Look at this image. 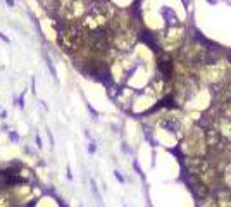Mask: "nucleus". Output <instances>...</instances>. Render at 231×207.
<instances>
[{
  "mask_svg": "<svg viewBox=\"0 0 231 207\" xmlns=\"http://www.w3.org/2000/svg\"><path fill=\"white\" fill-rule=\"evenodd\" d=\"M11 191L7 190V188H2L0 186V207H11Z\"/></svg>",
  "mask_w": 231,
  "mask_h": 207,
  "instance_id": "1",
  "label": "nucleus"
}]
</instances>
